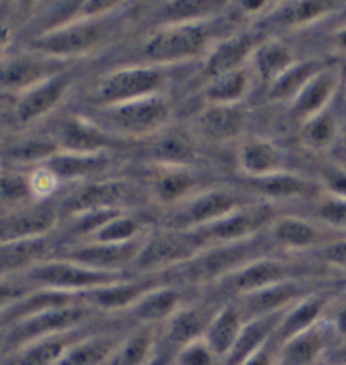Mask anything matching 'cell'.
Instances as JSON below:
<instances>
[{"instance_id": "obj_1", "label": "cell", "mask_w": 346, "mask_h": 365, "mask_svg": "<svg viewBox=\"0 0 346 365\" xmlns=\"http://www.w3.org/2000/svg\"><path fill=\"white\" fill-rule=\"evenodd\" d=\"M213 25L211 21L172 23L158 25L146 37L142 55L152 66H179L194 59H203L213 47Z\"/></svg>"}, {"instance_id": "obj_2", "label": "cell", "mask_w": 346, "mask_h": 365, "mask_svg": "<svg viewBox=\"0 0 346 365\" xmlns=\"http://www.w3.org/2000/svg\"><path fill=\"white\" fill-rule=\"evenodd\" d=\"M170 79V67L130 66L102 76L93 88V102L100 108L126 104L150 96H160Z\"/></svg>"}, {"instance_id": "obj_3", "label": "cell", "mask_w": 346, "mask_h": 365, "mask_svg": "<svg viewBox=\"0 0 346 365\" xmlns=\"http://www.w3.org/2000/svg\"><path fill=\"white\" fill-rule=\"evenodd\" d=\"M168 120H170V104L164 93H160L126 104L102 108L100 126L112 136L148 138L164 130Z\"/></svg>"}, {"instance_id": "obj_4", "label": "cell", "mask_w": 346, "mask_h": 365, "mask_svg": "<svg viewBox=\"0 0 346 365\" xmlns=\"http://www.w3.org/2000/svg\"><path fill=\"white\" fill-rule=\"evenodd\" d=\"M124 272H103L88 268L83 264L63 258V260H43L28 270L31 284L45 290L69 292V294H88L91 290L110 287L124 280Z\"/></svg>"}, {"instance_id": "obj_5", "label": "cell", "mask_w": 346, "mask_h": 365, "mask_svg": "<svg viewBox=\"0 0 346 365\" xmlns=\"http://www.w3.org/2000/svg\"><path fill=\"white\" fill-rule=\"evenodd\" d=\"M205 248L206 244L201 240V235L192 230H179V227L158 230L152 234H146L140 254L134 262V268H138L144 274L179 268Z\"/></svg>"}, {"instance_id": "obj_6", "label": "cell", "mask_w": 346, "mask_h": 365, "mask_svg": "<svg viewBox=\"0 0 346 365\" xmlns=\"http://www.w3.org/2000/svg\"><path fill=\"white\" fill-rule=\"evenodd\" d=\"M88 317H90V304L85 300L26 314L11 325L9 333H6V343L16 351L31 341L77 331L85 323Z\"/></svg>"}, {"instance_id": "obj_7", "label": "cell", "mask_w": 346, "mask_h": 365, "mask_svg": "<svg viewBox=\"0 0 346 365\" xmlns=\"http://www.w3.org/2000/svg\"><path fill=\"white\" fill-rule=\"evenodd\" d=\"M257 256H261L259 254V235L245 240V242L206 246L201 254H196L192 260L179 266L177 270L184 280H194V282L217 280L219 282Z\"/></svg>"}, {"instance_id": "obj_8", "label": "cell", "mask_w": 346, "mask_h": 365, "mask_svg": "<svg viewBox=\"0 0 346 365\" xmlns=\"http://www.w3.org/2000/svg\"><path fill=\"white\" fill-rule=\"evenodd\" d=\"M102 39L103 29L100 21L75 19L67 25L37 35L33 39V51L65 63L69 59L83 57L93 51L102 43Z\"/></svg>"}, {"instance_id": "obj_9", "label": "cell", "mask_w": 346, "mask_h": 365, "mask_svg": "<svg viewBox=\"0 0 346 365\" xmlns=\"http://www.w3.org/2000/svg\"><path fill=\"white\" fill-rule=\"evenodd\" d=\"M273 213L266 203H245L239 209L231 211L223 220L206 225L203 230H192L201 235L206 246L217 244H233L257 237L263 230H268L273 222Z\"/></svg>"}, {"instance_id": "obj_10", "label": "cell", "mask_w": 346, "mask_h": 365, "mask_svg": "<svg viewBox=\"0 0 346 365\" xmlns=\"http://www.w3.org/2000/svg\"><path fill=\"white\" fill-rule=\"evenodd\" d=\"M249 203L239 191L231 189H203L191 199L180 203L174 227L179 230H203L211 223L223 220L231 211Z\"/></svg>"}, {"instance_id": "obj_11", "label": "cell", "mask_w": 346, "mask_h": 365, "mask_svg": "<svg viewBox=\"0 0 346 365\" xmlns=\"http://www.w3.org/2000/svg\"><path fill=\"white\" fill-rule=\"evenodd\" d=\"M269 242L285 252H316L346 235L320 222H310L295 215L276 217L266 230Z\"/></svg>"}, {"instance_id": "obj_12", "label": "cell", "mask_w": 346, "mask_h": 365, "mask_svg": "<svg viewBox=\"0 0 346 365\" xmlns=\"http://www.w3.org/2000/svg\"><path fill=\"white\" fill-rule=\"evenodd\" d=\"M63 61L43 57L38 53H19L11 57H0V93L23 96L43 79L65 71Z\"/></svg>"}, {"instance_id": "obj_13", "label": "cell", "mask_w": 346, "mask_h": 365, "mask_svg": "<svg viewBox=\"0 0 346 365\" xmlns=\"http://www.w3.org/2000/svg\"><path fill=\"white\" fill-rule=\"evenodd\" d=\"M261 43H263L261 35L253 33V31L235 33V35H227V37L215 41L213 47L203 57L201 73H203L205 83L219 76H225L235 69L249 66L253 53Z\"/></svg>"}, {"instance_id": "obj_14", "label": "cell", "mask_w": 346, "mask_h": 365, "mask_svg": "<svg viewBox=\"0 0 346 365\" xmlns=\"http://www.w3.org/2000/svg\"><path fill=\"white\" fill-rule=\"evenodd\" d=\"M298 268L292 262L271 258V256H257L251 262H247L239 270L229 274L227 278L219 280L221 287H227L239 297L257 292L261 288L273 287L285 280H294Z\"/></svg>"}, {"instance_id": "obj_15", "label": "cell", "mask_w": 346, "mask_h": 365, "mask_svg": "<svg viewBox=\"0 0 346 365\" xmlns=\"http://www.w3.org/2000/svg\"><path fill=\"white\" fill-rule=\"evenodd\" d=\"M342 86V71L340 67L332 63H324V66L308 79L306 83L300 88V91L294 96V100L290 102V112L298 122H304L308 118L316 116L324 110L332 108L334 98Z\"/></svg>"}, {"instance_id": "obj_16", "label": "cell", "mask_w": 346, "mask_h": 365, "mask_svg": "<svg viewBox=\"0 0 346 365\" xmlns=\"http://www.w3.org/2000/svg\"><path fill=\"white\" fill-rule=\"evenodd\" d=\"M73 76L69 69H65L57 76L43 79L41 83L33 86L23 96L16 98L14 104V118L19 124H33L47 114H51L57 106L63 102L65 93L71 88Z\"/></svg>"}, {"instance_id": "obj_17", "label": "cell", "mask_w": 346, "mask_h": 365, "mask_svg": "<svg viewBox=\"0 0 346 365\" xmlns=\"http://www.w3.org/2000/svg\"><path fill=\"white\" fill-rule=\"evenodd\" d=\"M144 237L146 235L132 240V242H93L90 240L88 244L69 252L67 258L77 264H83L88 268L103 270V272H122L124 268L134 266V262L140 254L142 244H144Z\"/></svg>"}, {"instance_id": "obj_18", "label": "cell", "mask_w": 346, "mask_h": 365, "mask_svg": "<svg viewBox=\"0 0 346 365\" xmlns=\"http://www.w3.org/2000/svg\"><path fill=\"white\" fill-rule=\"evenodd\" d=\"M247 110L243 104H205L194 118L199 136L209 143H233L245 132Z\"/></svg>"}, {"instance_id": "obj_19", "label": "cell", "mask_w": 346, "mask_h": 365, "mask_svg": "<svg viewBox=\"0 0 346 365\" xmlns=\"http://www.w3.org/2000/svg\"><path fill=\"white\" fill-rule=\"evenodd\" d=\"M57 222L55 209L43 203H31L9 211L0 217V242L41 240L51 232Z\"/></svg>"}, {"instance_id": "obj_20", "label": "cell", "mask_w": 346, "mask_h": 365, "mask_svg": "<svg viewBox=\"0 0 346 365\" xmlns=\"http://www.w3.org/2000/svg\"><path fill=\"white\" fill-rule=\"evenodd\" d=\"M134 187L120 179H103V181L88 182L83 189H79L75 195L69 199L67 211L69 217L77 213L91 211V209H120L134 199Z\"/></svg>"}, {"instance_id": "obj_21", "label": "cell", "mask_w": 346, "mask_h": 365, "mask_svg": "<svg viewBox=\"0 0 346 365\" xmlns=\"http://www.w3.org/2000/svg\"><path fill=\"white\" fill-rule=\"evenodd\" d=\"M334 337L336 335L330 327L322 321L314 329L282 343L278 351V365H318L324 355L332 351Z\"/></svg>"}, {"instance_id": "obj_22", "label": "cell", "mask_w": 346, "mask_h": 365, "mask_svg": "<svg viewBox=\"0 0 346 365\" xmlns=\"http://www.w3.org/2000/svg\"><path fill=\"white\" fill-rule=\"evenodd\" d=\"M237 169L251 179H263L283 170L282 148L263 136L243 138L237 148Z\"/></svg>"}, {"instance_id": "obj_23", "label": "cell", "mask_w": 346, "mask_h": 365, "mask_svg": "<svg viewBox=\"0 0 346 365\" xmlns=\"http://www.w3.org/2000/svg\"><path fill=\"white\" fill-rule=\"evenodd\" d=\"M114 136L105 132L100 124H93L81 116H69L61 122L57 146L65 153L79 155H98L108 153Z\"/></svg>"}, {"instance_id": "obj_24", "label": "cell", "mask_w": 346, "mask_h": 365, "mask_svg": "<svg viewBox=\"0 0 346 365\" xmlns=\"http://www.w3.org/2000/svg\"><path fill=\"white\" fill-rule=\"evenodd\" d=\"M196 175L189 167L156 165L150 175V195L160 205H180L196 193Z\"/></svg>"}, {"instance_id": "obj_25", "label": "cell", "mask_w": 346, "mask_h": 365, "mask_svg": "<svg viewBox=\"0 0 346 365\" xmlns=\"http://www.w3.org/2000/svg\"><path fill=\"white\" fill-rule=\"evenodd\" d=\"M247 187L268 201H292V199H318L322 187L302 175L280 170L263 179H251Z\"/></svg>"}, {"instance_id": "obj_26", "label": "cell", "mask_w": 346, "mask_h": 365, "mask_svg": "<svg viewBox=\"0 0 346 365\" xmlns=\"http://www.w3.org/2000/svg\"><path fill=\"white\" fill-rule=\"evenodd\" d=\"M326 304H328V297L318 294V292H308L306 297H302L292 307H288L282 313L280 325L276 331V337H273L276 343L282 345L295 335L306 333L316 325H320L326 313Z\"/></svg>"}, {"instance_id": "obj_27", "label": "cell", "mask_w": 346, "mask_h": 365, "mask_svg": "<svg viewBox=\"0 0 346 365\" xmlns=\"http://www.w3.org/2000/svg\"><path fill=\"white\" fill-rule=\"evenodd\" d=\"M215 311L217 307H211V304H184L167 323L164 341L177 353L182 345L203 339Z\"/></svg>"}, {"instance_id": "obj_28", "label": "cell", "mask_w": 346, "mask_h": 365, "mask_svg": "<svg viewBox=\"0 0 346 365\" xmlns=\"http://www.w3.org/2000/svg\"><path fill=\"white\" fill-rule=\"evenodd\" d=\"M184 304L187 300L180 288L156 284L130 309V313L134 319H138L142 325L150 327L156 323H168Z\"/></svg>"}, {"instance_id": "obj_29", "label": "cell", "mask_w": 346, "mask_h": 365, "mask_svg": "<svg viewBox=\"0 0 346 365\" xmlns=\"http://www.w3.org/2000/svg\"><path fill=\"white\" fill-rule=\"evenodd\" d=\"M156 287V280L152 278H138V280H120L115 284H110V287L98 288V290H91L85 294V302L91 304V307H98L102 311H110V313H115V311H126V309H132L138 300Z\"/></svg>"}, {"instance_id": "obj_30", "label": "cell", "mask_w": 346, "mask_h": 365, "mask_svg": "<svg viewBox=\"0 0 346 365\" xmlns=\"http://www.w3.org/2000/svg\"><path fill=\"white\" fill-rule=\"evenodd\" d=\"M280 319L282 313L276 314H263V317H256V319H249L245 321L243 329L239 333V337L235 341L231 353L225 357V365H241L251 357L253 353H257L261 347H266L269 341H273L276 337V331L280 325Z\"/></svg>"}, {"instance_id": "obj_31", "label": "cell", "mask_w": 346, "mask_h": 365, "mask_svg": "<svg viewBox=\"0 0 346 365\" xmlns=\"http://www.w3.org/2000/svg\"><path fill=\"white\" fill-rule=\"evenodd\" d=\"M158 337L152 327L142 325L140 329L124 335L115 351L105 365H158Z\"/></svg>"}, {"instance_id": "obj_32", "label": "cell", "mask_w": 346, "mask_h": 365, "mask_svg": "<svg viewBox=\"0 0 346 365\" xmlns=\"http://www.w3.org/2000/svg\"><path fill=\"white\" fill-rule=\"evenodd\" d=\"M243 325L245 317L239 311V307L235 302L223 304V307H217V311L213 314L203 339L213 347V351L221 357V361H225V357L233 349V345L239 337Z\"/></svg>"}, {"instance_id": "obj_33", "label": "cell", "mask_w": 346, "mask_h": 365, "mask_svg": "<svg viewBox=\"0 0 346 365\" xmlns=\"http://www.w3.org/2000/svg\"><path fill=\"white\" fill-rule=\"evenodd\" d=\"M45 167L59 179V182L77 181V179L93 177V175H102L103 170L110 167V155L108 153L79 155V153L59 150L45 163Z\"/></svg>"}, {"instance_id": "obj_34", "label": "cell", "mask_w": 346, "mask_h": 365, "mask_svg": "<svg viewBox=\"0 0 346 365\" xmlns=\"http://www.w3.org/2000/svg\"><path fill=\"white\" fill-rule=\"evenodd\" d=\"M295 61L298 57L290 45H285L282 41H263L253 53L249 67H251L253 78L266 86H271L285 69L294 66Z\"/></svg>"}, {"instance_id": "obj_35", "label": "cell", "mask_w": 346, "mask_h": 365, "mask_svg": "<svg viewBox=\"0 0 346 365\" xmlns=\"http://www.w3.org/2000/svg\"><path fill=\"white\" fill-rule=\"evenodd\" d=\"M124 335L120 333H90L81 335L67 349L59 365H105Z\"/></svg>"}, {"instance_id": "obj_36", "label": "cell", "mask_w": 346, "mask_h": 365, "mask_svg": "<svg viewBox=\"0 0 346 365\" xmlns=\"http://www.w3.org/2000/svg\"><path fill=\"white\" fill-rule=\"evenodd\" d=\"M79 337H77V331H71V333H63V335H53V337L31 341V343H26L21 349L14 351L11 365H59L67 349Z\"/></svg>"}, {"instance_id": "obj_37", "label": "cell", "mask_w": 346, "mask_h": 365, "mask_svg": "<svg viewBox=\"0 0 346 365\" xmlns=\"http://www.w3.org/2000/svg\"><path fill=\"white\" fill-rule=\"evenodd\" d=\"M253 73L251 67H241L235 69L231 73L219 76V78L211 79L205 83V104H223V106H235L241 104L247 93L251 91V83H253Z\"/></svg>"}, {"instance_id": "obj_38", "label": "cell", "mask_w": 346, "mask_h": 365, "mask_svg": "<svg viewBox=\"0 0 346 365\" xmlns=\"http://www.w3.org/2000/svg\"><path fill=\"white\" fill-rule=\"evenodd\" d=\"M49 252V242L23 240V242H0V276L19 270H31L35 264L45 260Z\"/></svg>"}, {"instance_id": "obj_39", "label": "cell", "mask_w": 346, "mask_h": 365, "mask_svg": "<svg viewBox=\"0 0 346 365\" xmlns=\"http://www.w3.org/2000/svg\"><path fill=\"white\" fill-rule=\"evenodd\" d=\"M156 143L152 144V157L156 165H172V167H189L194 163L196 146L187 132L164 130L156 134Z\"/></svg>"}, {"instance_id": "obj_40", "label": "cell", "mask_w": 346, "mask_h": 365, "mask_svg": "<svg viewBox=\"0 0 346 365\" xmlns=\"http://www.w3.org/2000/svg\"><path fill=\"white\" fill-rule=\"evenodd\" d=\"M340 120L332 108L300 122V140L310 150L324 153L340 138Z\"/></svg>"}, {"instance_id": "obj_41", "label": "cell", "mask_w": 346, "mask_h": 365, "mask_svg": "<svg viewBox=\"0 0 346 365\" xmlns=\"http://www.w3.org/2000/svg\"><path fill=\"white\" fill-rule=\"evenodd\" d=\"M326 61L322 59H304L295 61L290 69H285L280 78L276 79L271 86H268V98L271 102H292L300 88L312 78Z\"/></svg>"}, {"instance_id": "obj_42", "label": "cell", "mask_w": 346, "mask_h": 365, "mask_svg": "<svg viewBox=\"0 0 346 365\" xmlns=\"http://www.w3.org/2000/svg\"><path fill=\"white\" fill-rule=\"evenodd\" d=\"M334 9L336 4L332 2H290V4H282L280 11H271V16L278 25L288 29H302L330 16Z\"/></svg>"}, {"instance_id": "obj_43", "label": "cell", "mask_w": 346, "mask_h": 365, "mask_svg": "<svg viewBox=\"0 0 346 365\" xmlns=\"http://www.w3.org/2000/svg\"><path fill=\"white\" fill-rule=\"evenodd\" d=\"M223 2H167L162 4L160 25L172 23H192V21H211L223 9Z\"/></svg>"}, {"instance_id": "obj_44", "label": "cell", "mask_w": 346, "mask_h": 365, "mask_svg": "<svg viewBox=\"0 0 346 365\" xmlns=\"http://www.w3.org/2000/svg\"><path fill=\"white\" fill-rule=\"evenodd\" d=\"M35 203L28 187V177L21 170L0 169V207H23Z\"/></svg>"}, {"instance_id": "obj_45", "label": "cell", "mask_w": 346, "mask_h": 365, "mask_svg": "<svg viewBox=\"0 0 346 365\" xmlns=\"http://www.w3.org/2000/svg\"><path fill=\"white\" fill-rule=\"evenodd\" d=\"M146 235L144 225L128 213H120L103 225L100 232L91 235L93 242H132Z\"/></svg>"}, {"instance_id": "obj_46", "label": "cell", "mask_w": 346, "mask_h": 365, "mask_svg": "<svg viewBox=\"0 0 346 365\" xmlns=\"http://www.w3.org/2000/svg\"><path fill=\"white\" fill-rule=\"evenodd\" d=\"M59 153V146L53 140H43V138H28L23 143L14 144L13 148L6 153V157L11 160H19V163H31V165H45L53 155Z\"/></svg>"}, {"instance_id": "obj_47", "label": "cell", "mask_w": 346, "mask_h": 365, "mask_svg": "<svg viewBox=\"0 0 346 365\" xmlns=\"http://www.w3.org/2000/svg\"><path fill=\"white\" fill-rule=\"evenodd\" d=\"M314 201H316L318 222L346 234V197L322 191V195Z\"/></svg>"}, {"instance_id": "obj_48", "label": "cell", "mask_w": 346, "mask_h": 365, "mask_svg": "<svg viewBox=\"0 0 346 365\" xmlns=\"http://www.w3.org/2000/svg\"><path fill=\"white\" fill-rule=\"evenodd\" d=\"M221 357L213 351V347L205 339H196L182 345L172 355L170 365H221Z\"/></svg>"}, {"instance_id": "obj_49", "label": "cell", "mask_w": 346, "mask_h": 365, "mask_svg": "<svg viewBox=\"0 0 346 365\" xmlns=\"http://www.w3.org/2000/svg\"><path fill=\"white\" fill-rule=\"evenodd\" d=\"M26 177H28V187H31V195H33L35 203H41L43 199H47L61 185L59 179L45 165L35 167L31 173H26Z\"/></svg>"}, {"instance_id": "obj_50", "label": "cell", "mask_w": 346, "mask_h": 365, "mask_svg": "<svg viewBox=\"0 0 346 365\" xmlns=\"http://www.w3.org/2000/svg\"><path fill=\"white\" fill-rule=\"evenodd\" d=\"M322 321L330 327V331L336 337H345L346 339V292L336 294L334 299H328L326 313H324Z\"/></svg>"}, {"instance_id": "obj_51", "label": "cell", "mask_w": 346, "mask_h": 365, "mask_svg": "<svg viewBox=\"0 0 346 365\" xmlns=\"http://www.w3.org/2000/svg\"><path fill=\"white\" fill-rule=\"evenodd\" d=\"M314 254H316V258L320 262H324L326 266L338 268V270H346V235L334 240V242H330V244L324 246V248L316 250Z\"/></svg>"}, {"instance_id": "obj_52", "label": "cell", "mask_w": 346, "mask_h": 365, "mask_svg": "<svg viewBox=\"0 0 346 365\" xmlns=\"http://www.w3.org/2000/svg\"><path fill=\"white\" fill-rule=\"evenodd\" d=\"M26 294H28V288L9 282V280H0V314L6 313L13 304L25 299Z\"/></svg>"}, {"instance_id": "obj_53", "label": "cell", "mask_w": 346, "mask_h": 365, "mask_svg": "<svg viewBox=\"0 0 346 365\" xmlns=\"http://www.w3.org/2000/svg\"><path fill=\"white\" fill-rule=\"evenodd\" d=\"M278 351H280V345L276 343V339L269 341L266 347H261L251 357H247L241 365H278Z\"/></svg>"}, {"instance_id": "obj_54", "label": "cell", "mask_w": 346, "mask_h": 365, "mask_svg": "<svg viewBox=\"0 0 346 365\" xmlns=\"http://www.w3.org/2000/svg\"><path fill=\"white\" fill-rule=\"evenodd\" d=\"M332 43H334V49H336V51L346 53V23H342V25L334 31Z\"/></svg>"}, {"instance_id": "obj_55", "label": "cell", "mask_w": 346, "mask_h": 365, "mask_svg": "<svg viewBox=\"0 0 346 365\" xmlns=\"http://www.w3.org/2000/svg\"><path fill=\"white\" fill-rule=\"evenodd\" d=\"M11 39H13V31H11V26L6 25V23L0 19V57H2L4 49L9 47Z\"/></svg>"}, {"instance_id": "obj_56", "label": "cell", "mask_w": 346, "mask_h": 365, "mask_svg": "<svg viewBox=\"0 0 346 365\" xmlns=\"http://www.w3.org/2000/svg\"><path fill=\"white\" fill-rule=\"evenodd\" d=\"M328 361L336 365H346V341L328 353Z\"/></svg>"}, {"instance_id": "obj_57", "label": "cell", "mask_w": 346, "mask_h": 365, "mask_svg": "<svg viewBox=\"0 0 346 365\" xmlns=\"http://www.w3.org/2000/svg\"><path fill=\"white\" fill-rule=\"evenodd\" d=\"M326 365H336V364H330V361H328V364H326Z\"/></svg>"}, {"instance_id": "obj_58", "label": "cell", "mask_w": 346, "mask_h": 365, "mask_svg": "<svg viewBox=\"0 0 346 365\" xmlns=\"http://www.w3.org/2000/svg\"><path fill=\"white\" fill-rule=\"evenodd\" d=\"M158 365H160V364H158Z\"/></svg>"}]
</instances>
